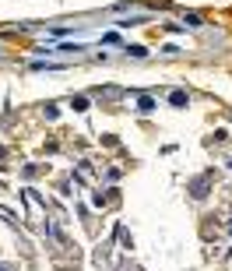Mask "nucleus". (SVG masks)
I'll return each mask as SVG.
<instances>
[{
  "instance_id": "f257e3e1",
  "label": "nucleus",
  "mask_w": 232,
  "mask_h": 271,
  "mask_svg": "<svg viewBox=\"0 0 232 271\" xmlns=\"http://www.w3.org/2000/svg\"><path fill=\"white\" fill-rule=\"evenodd\" d=\"M190 194H193L197 201H204V198H208V180H193V183H190Z\"/></svg>"
},
{
  "instance_id": "f03ea898",
  "label": "nucleus",
  "mask_w": 232,
  "mask_h": 271,
  "mask_svg": "<svg viewBox=\"0 0 232 271\" xmlns=\"http://www.w3.org/2000/svg\"><path fill=\"white\" fill-rule=\"evenodd\" d=\"M186 102H190V95H186V92H173V95H169V106H176V109H183Z\"/></svg>"
},
{
  "instance_id": "7ed1b4c3",
  "label": "nucleus",
  "mask_w": 232,
  "mask_h": 271,
  "mask_svg": "<svg viewBox=\"0 0 232 271\" xmlns=\"http://www.w3.org/2000/svg\"><path fill=\"white\" fill-rule=\"evenodd\" d=\"M137 109H141V113H151V109H155V99H151V95H137Z\"/></svg>"
},
{
  "instance_id": "20e7f679",
  "label": "nucleus",
  "mask_w": 232,
  "mask_h": 271,
  "mask_svg": "<svg viewBox=\"0 0 232 271\" xmlns=\"http://www.w3.org/2000/svg\"><path fill=\"white\" fill-rule=\"evenodd\" d=\"M183 21H186V25H193V28H201V25H204V18H201V14H193V11H186V14H183Z\"/></svg>"
},
{
  "instance_id": "39448f33",
  "label": "nucleus",
  "mask_w": 232,
  "mask_h": 271,
  "mask_svg": "<svg viewBox=\"0 0 232 271\" xmlns=\"http://www.w3.org/2000/svg\"><path fill=\"white\" fill-rule=\"evenodd\" d=\"M127 53H130V57H148V50H144V46H127Z\"/></svg>"
},
{
  "instance_id": "423d86ee",
  "label": "nucleus",
  "mask_w": 232,
  "mask_h": 271,
  "mask_svg": "<svg viewBox=\"0 0 232 271\" xmlns=\"http://www.w3.org/2000/svg\"><path fill=\"white\" fill-rule=\"evenodd\" d=\"M70 106H74V109H88V99H85V95H77V99H74Z\"/></svg>"
},
{
  "instance_id": "0eeeda50",
  "label": "nucleus",
  "mask_w": 232,
  "mask_h": 271,
  "mask_svg": "<svg viewBox=\"0 0 232 271\" xmlns=\"http://www.w3.org/2000/svg\"><path fill=\"white\" fill-rule=\"evenodd\" d=\"M0 271H11V268H7V264H0Z\"/></svg>"
}]
</instances>
